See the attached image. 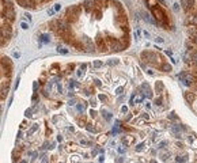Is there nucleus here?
<instances>
[{"label":"nucleus","instance_id":"obj_11","mask_svg":"<svg viewBox=\"0 0 197 163\" xmlns=\"http://www.w3.org/2000/svg\"><path fill=\"white\" fill-rule=\"evenodd\" d=\"M169 156H170V154H169V152L163 154V155H162V159H163V160H167V159H169Z\"/></svg>","mask_w":197,"mask_h":163},{"label":"nucleus","instance_id":"obj_17","mask_svg":"<svg viewBox=\"0 0 197 163\" xmlns=\"http://www.w3.org/2000/svg\"><path fill=\"white\" fill-rule=\"evenodd\" d=\"M21 163H26V160H22V162Z\"/></svg>","mask_w":197,"mask_h":163},{"label":"nucleus","instance_id":"obj_6","mask_svg":"<svg viewBox=\"0 0 197 163\" xmlns=\"http://www.w3.org/2000/svg\"><path fill=\"white\" fill-rule=\"evenodd\" d=\"M185 98H186V101L189 102V103H192V102H194V99H196V95H194L193 92H186V94H185Z\"/></svg>","mask_w":197,"mask_h":163},{"label":"nucleus","instance_id":"obj_3","mask_svg":"<svg viewBox=\"0 0 197 163\" xmlns=\"http://www.w3.org/2000/svg\"><path fill=\"white\" fill-rule=\"evenodd\" d=\"M18 4L23 7V8H27V10H38L44 7L45 4H48L49 1L52 0H15Z\"/></svg>","mask_w":197,"mask_h":163},{"label":"nucleus","instance_id":"obj_1","mask_svg":"<svg viewBox=\"0 0 197 163\" xmlns=\"http://www.w3.org/2000/svg\"><path fill=\"white\" fill-rule=\"evenodd\" d=\"M15 20V8L12 0H1V48L8 44L12 36V23Z\"/></svg>","mask_w":197,"mask_h":163},{"label":"nucleus","instance_id":"obj_8","mask_svg":"<svg viewBox=\"0 0 197 163\" xmlns=\"http://www.w3.org/2000/svg\"><path fill=\"white\" fill-rule=\"evenodd\" d=\"M144 148H145V143H140V144L136 147V151H137V152H140V151H143Z\"/></svg>","mask_w":197,"mask_h":163},{"label":"nucleus","instance_id":"obj_13","mask_svg":"<svg viewBox=\"0 0 197 163\" xmlns=\"http://www.w3.org/2000/svg\"><path fill=\"white\" fill-rule=\"evenodd\" d=\"M118 152H120V154H122V152H125V148H118Z\"/></svg>","mask_w":197,"mask_h":163},{"label":"nucleus","instance_id":"obj_16","mask_svg":"<svg viewBox=\"0 0 197 163\" xmlns=\"http://www.w3.org/2000/svg\"><path fill=\"white\" fill-rule=\"evenodd\" d=\"M150 163H156L155 160H154V159H152V160H150Z\"/></svg>","mask_w":197,"mask_h":163},{"label":"nucleus","instance_id":"obj_7","mask_svg":"<svg viewBox=\"0 0 197 163\" xmlns=\"http://www.w3.org/2000/svg\"><path fill=\"white\" fill-rule=\"evenodd\" d=\"M188 160V156H177L175 158V162L177 163H185Z\"/></svg>","mask_w":197,"mask_h":163},{"label":"nucleus","instance_id":"obj_9","mask_svg":"<svg viewBox=\"0 0 197 163\" xmlns=\"http://www.w3.org/2000/svg\"><path fill=\"white\" fill-rule=\"evenodd\" d=\"M162 69H163L165 72H170L171 71V65H170V64H163Z\"/></svg>","mask_w":197,"mask_h":163},{"label":"nucleus","instance_id":"obj_2","mask_svg":"<svg viewBox=\"0 0 197 163\" xmlns=\"http://www.w3.org/2000/svg\"><path fill=\"white\" fill-rule=\"evenodd\" d=\"M12 75V61L8 57H1V99L7 97Z\"/></svg>","mask_w":197,"mask_h":163},{"label":"nucleus","instance_id":"obj_14","mask_svg":"<svg viewBox=\"0 0 197 163\" xmlns=\"http://www.w3.org/2000/svg\"><path fill=\"white\" fill-rule=\"evenodd\" d=\"M42 163H48V156H45V159L42 160Z\"/></svg>","mask_w":197,"mask_h":163},{"label":"nucleus","instance_id":"obj_15","mask_svg":"<svg viewBox=\"0 0 197 163\" xmlns=\"http://www.w3.org/2000/svg\"><path fill=\"white\" fill-rule=\"evenodd\" d=\"M124 162V159H117V163H122Z\"/></svg>","mask_w":197,"mask_h":163},{"label":"nucleus","instance_id":"obj_4","mask_svg":"<svg viewBox=\"0 0 197 163\" xmlns=\"http://www.w3.org/2000/svg\"><path fill=\"white\" fill-rule=\"evenodd\" d=\"M186 14L197 15V0H180Z\"/></svg>","mask_w":197,"mask_h":163},{"label":"nucleus","instance_id":"obj_12","mask_svg":"<svg viewBox=\"0 0 197 163\" xmlns=\"http://www.w3.org/2000/svg\"><path fill=\"white\" fill-rule=\"evenodd\" d=\"M177 147H178V148H184V144H182L181 141H180V143H177Z\"/></svg>","mask_w":197,"mask_h":163},{"label":"nucleus","instance_id":"obj_5","mask_svg":"<svg viewBox=\"0 0 197 163\" xmlns=\"http://www.w3.org/2000/svg\"><path fill=\"white\" fill-rule=\"evenodd\" d=\"M122 143L126 144V145H130V144L135 143V137H133V136H124V137H122Z\"/></svg>","mask_w":197,"mask_h":163},{"label":"nucleus","instance_id":"obj_10","mask_svg":"<svg viewBox=\"0 0 197 163\" xmlns=\"http://www.w3.org/2000/svg\"><path fill=\"white\" fill-rule=\"evenodd\" d=\"M105 141H106V136H105V135H102V136H99V137H98V143L104 144Z\"/></svg>","mask_w":197,"mask_h":163}]
</instances>
